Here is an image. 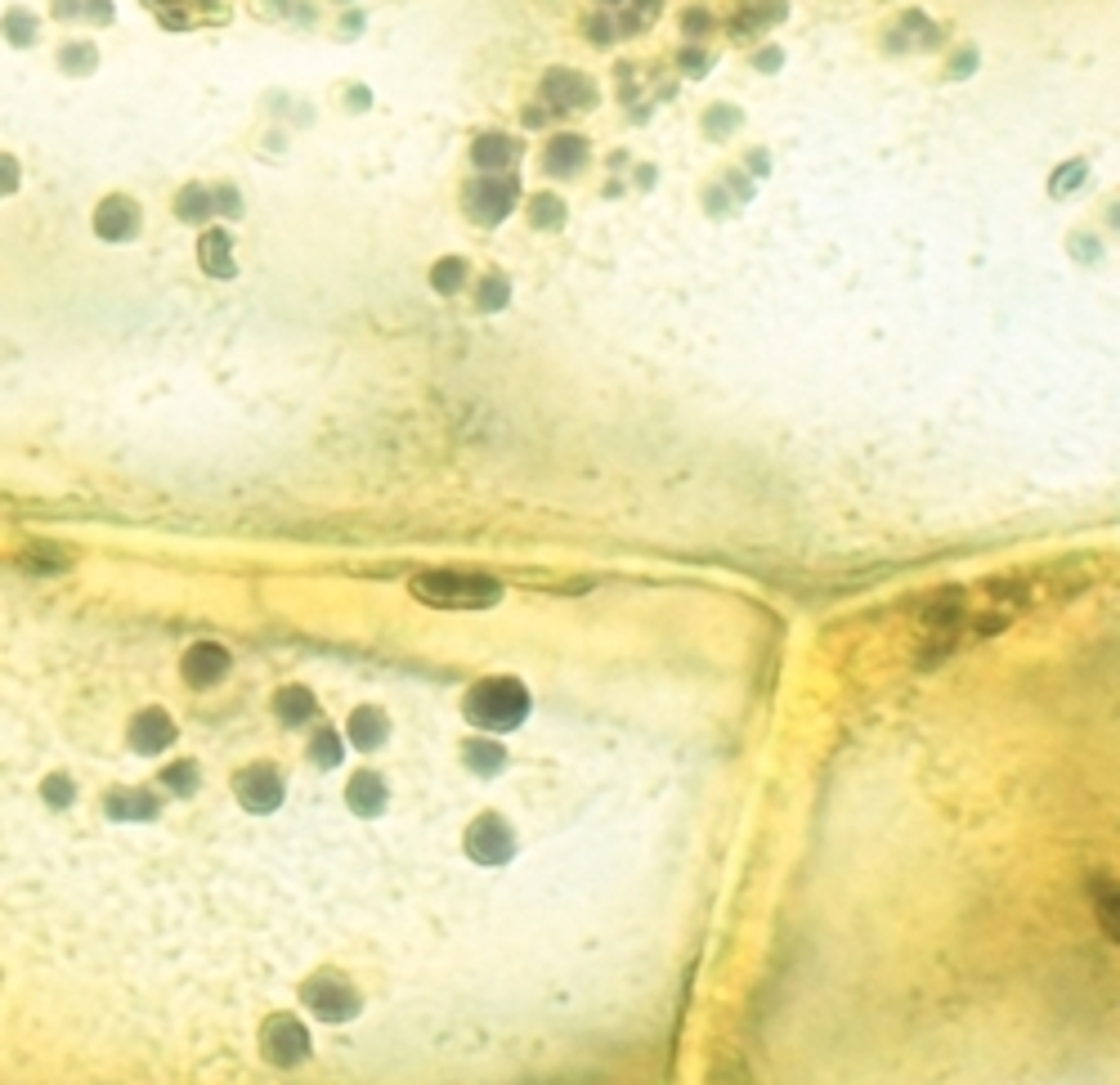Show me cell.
<instances>
[{"label":"cell","instance_id":"6da1fadb","mask_svg":"<svg viewBox=\"0 0 1120 1085\" xmlns=\"http://www.w3.org/2000/svg\"><path fill=\"white\" fill-rule=\"evenodd\" d=\"M412 596L426 601V606H440V610H485V606H497L502 584H497V579H485V575L431 570V575L412 579Z\"/></svg>","mask_w":1120,"mask_h":1085},{"label":"cell","instance_id":"7a4b0ae2","mask_svg":"<svg viewBox=\"0 0 1120 1085\" xmlns=\"http://www.w3.org/2000/svg\"><path fill=\"white\" fill-rule=\"evenodd\" d=\"M529 713V691L516 678H489L480 682L471 700H466V718L485 731H511L520 727V718Z\"/></svg>","mask_w":1120,"mask_h":1085},{"label":"cell","instance_id":"3957f363","mask_svg":"<svg viewBox=\"0 0 1120 1085\" xmlns=\"http://www.w3.org/2000/svg\"><path fill=\"white\" fill-rule=\"evenodd\" d=\"M516 175H507V170H485L480 180H471V189H466V212H471V220L480 224H497V220H507V212L516 207Z\"/></svg>","mask_w":1120,"mask_h":1085},{"label":"cell","instance_id":"277c9868","mask_svg":"<svg viewBox=\"0 0 1120 1085\" xmlns=\"http://www.w3.org/2000/svg\"><path fill=\"white\" fill-rule=\"evenodd\" d=\"M542 99L556 113H583V108L596 104V85L583 72H574V68H556V72L542 76Z\"/></svg>","mask_w":1120,"mask_h":1085},{"label":"cell","instance_id":"5b68a950","mask_svg":"<svg viewBox=\"0 0 1120 1085\" xmlns=\"http://www.w3.org/2000/svg\"><path fill=\"white\" fill-rule=\"evenodd\" d=\"M466 848L476 862H507L511 857V830L497 817H480L466 834Z\"/></svg>","mask_w":1120,"mask_h":1085},{"label":"cell","instance_id":"8992f818","mask_svg":"<svg viewBox=\"0 0 1120 1085\" xmlns=\"http://www.w3.org/2000/svg\"><path fill=\"white\" fill-rule=\"evenodd\" d=\"M95 234L104 238V243H126V238L139 234V212L135 203H126V198H108V203H99L95 212Z\"/></svg>","mask_w":1120,"mask_h":1085},{"label":"cell","instance_id":"52a82bcc","mask_svg":"<svg viewBox=\"0 0 1120 1085\" xmlns=\"http://www.w3.org/2000/svg\"><path fill=\"white\" fill-rule=\"evenodd\" d=\"M305 1001L323 1022H346L350 1014L359 1010V996H354L346 982H314V987L305 991Z\"/></svg>","mask_w":1120,"mask_h":1085},{"label":"cell","instance_id":"ba28073f","mask_svg":"<svg viewBox=\"0 0 1120 1085\" xmlns=\"http://www.w3.org/2000/svg\"><path fill=\"white\" fill-rule=\"evenodd\" d=\"M224 673H229V650L215 646V641H202V646H193L184 655V682L189 686H211Z\"/></svg>","mask_w":1120,"mask_h":1085},{"label":"cell","instance_id":"9c48e42d","mask_svg":"<svg viewBox=\"0 0 1120 1085\" xmlns=\"http://www.w3.org/2000/svg\"><path fill=\"white\" fill-rule=\"evenodd\" d=\"M238 798H243L252 812H274L283 803V780L269 772V767H252L238 777Z\"/></svg>","mask_w":1120,"mask_h":1085},{"label":"cell","instance_id":"30bf717a","mask_svg":"<svg viewBox=\"0 0 1120 1085\" xmlns=\"http://www.w3.org/2000/svg\"><path fill=\"white\" fill-rule=\"evenodd\" d=\"M170 740H175V723H170V713H162V709H144L135 718V727H130V745H135L139 754H162Z\"/></svg>","mask_w":1120,"mask_h":1085},{"label":"cell","instance_id":"8fae6325","mask_svg":"<svg viewBox=\"0 0 1120 1085\" xmlns=\"http://www.w3.org/2000/svg\"><path fill=\"white\" fill-rule=\"evenodd\" d=\"M583 162H587V139L583 135H551L547 153H542V170L547 175H574V170H583Z\"/></svg>","mask_w":1120,"mask_h":1085},{"label":"cell","instance_id":"7c38bea8","mask_svg":"<svg viewBox=\"0 0 1120 1085\" xmlns=\"http://www.w3.org/2000/svg\"><path fill=\"white\" fill-rule=\"evenodd\" d=\"M269 1054H274L278 1063H301L309 1054V1036H305V1027H301L297 1018H278L274 1027H269Z\"/></svg>","mask_w":1120,"mask_h":1085},{"label":"cell","instance_id":"4fadbf2b","mask_svg":"<svg viewBox=\"0 0 1120 1085\" xmlns=\"http://www.w3.org/2000/svg\"><path fill=\"white\" fill-rule=\"evenodd\" d=\"M198 260H202V269L215 274V278H233V274H238V269H233V238L224 234V229H207V234H202Z\"/></svg>","mask_w":1120,"mask_h":1085},{"label":"cell","instance_id":"5bb4252c","mask_svg":"<svg viewBox=\"0 0 1120 1085\" xmlns=\"http://www.w3.org/2000/svg\"><path fill=\"white\" fill-rule=\"evenodd\" d=\"M471 162H476L480 170H507L511 162H516V144H511L507 135H480L476 144H471Z\"/></svg>","mask_w":1120,"mask_h":1085},{"label":"cell","instance_id":"9a60e30c","mask_svg":"<svg viewBox=\"0 0 1120 1085\" xmlns=\"http://www.w3.org/2000/svg\"><path fill=\"white\" fill-rule=\"evenodd\" d=\"M386 731H391V723H386V713H381V709L350 713V740H354L359 749H377L381 740H386Z\"/></svg>","mask_w":1120,"mask_h":1085},{"label":"cell","instance_id":"2e32d148","mask_svg":"<svg viewBox=\"0 0 1120 1085\" xmlns=\"http://www.w3.org/2000/svg\"><path fill=\"white\" fill-rule=\"evenodd\" d=\"M350 803H354V812L372 817V812H381V803H386V785H381L372 772H359V777L350 780Z\"/></svg>","mask_w":1120,"mask_h":1085},{"label":"cell","instance_id":"e0dca14e","mask_svg":"<svg viewBox=\"0 0 1120 1085\" xmlns=\"http://www.w3.org/2000/svg\"><path fill=\"white\" fill-rule=\"evenodd\" d=\"M211 212H215L211 189H202V184H189V189H180V198H175V215L189 220V224H202Z\"/></svg>","mask_w":1120,"mask_h":1085},{"label":"cell","instance_id":"ac0fdd59","mask_svg":"<svg viewBox=\"0 0 1120 1085\" xmlns=\"http://www.w3.org/2000/svg\"><path fill=\"white\" fill-rule=\"evenodd\" d=\"M278 718L283 723H305V718H314V695L301 691V686H287V691H278Z\"/></svg>","mask_w":1120,"mask_h":1085},{"label":"cell","instance_id":"d6986e66","mask_svg":"<svg viewBox=\"0 0 1120 1085\" xmlns=\"http://www.w3.org/2000/svg\"><path fill=\"white\" fill-rule=\"evenodd\" d=\"M529 224H538V229L565 224V203H560L556 193H534V198H529Z\"/></svg>","mask_w":1120,"mask_h":1085},{"label":"cell","instance_id":"ffe728a7","mask_svg":"<svg viewBox=\"0 0 1120 1085\" xmlns=\"http://www.w3.org/2000/svg\"><path fill=\"white\" fill-rule=\"evenodd\" d=\"M466 283V260H457V256H444V260H435L431 269V288L435 292H444V297H453L457 288Z\"/></svg>","mask_w":1120,"mask_h":1085},{"label":"cell","instance_id":"44dd1931","mask_svg":"<svg viewBox=\"0 0 1120 1085\" xmlns=\"http://www.w3.org/2000/svg\"><path fill=\"white\" fill-rule=\"evenodd\" d=\"M23 565H27V570H45V575H54V570H68V552H64V547H45V542H36V547L23 552Z\"/></svg>","mask_w":1120,"mask_h":1085},{"label":"cell","instance_id":"7402d4cb","mask_svg":"<svg viewBox=\"0 0 1120 1085\" xmlns=\"http://www.w3.org/2000/svg\"><path fill=\"white\" fill-rule=\"evenodd\" d=\"M59 64L68 68V72H90V68L99 64V50L90 41H72V45H64V54H59Z\"/></svg>","mask_w":1120,"mask_h":1085},{"label":"cell","instance_id":"603a6c76","mask_svg":"<svg viewBox=\"0 0 1120 1085\" xmlns=\"http://www.w3.org/2000/svg\"><path fill=\"white\" fill-rule=\"evenodd\" d=\"M5 41L10 45H32L36 41V19L27 10H10L5 14Z\"/></svg>","mask_w":1120,"mask_h":1085},{"label":"cell","instance_id":"cb8c5ba5","mask_svg":"<svg viewBox=\"0 0 1120 1085\" xmlns=\"http://www.w3.org/2000/svg\"><path fill=\"white\" fill-rule=\"evenodd\" d=\"M108 812H113V817H153L158 803H153V794L139 789V794H113V808Z\"/></svg>","mask_w":1120,"mask_h":1085},{"label":"cell","instance_id":"d4e9b609","mask_svg":"<svg viewBox=\"0 0 1120 1085\" xmlns=\"http://www.w3.org/2000/svg\"><path fill=\"white\" fill-rule=\"evenodd\" d=\"M655 14H659V0H632V5H628V14H624V27H619V32H624V36L645 32V27L655 23Z\"/></svg>","mask_w":1120,"mask_h":1085},{"label":"cell","instance_id":"484cf974","mask_svg":"<svg viewBox=\"0 0 1120 1085\" xmlns=\"http://www.w3.org/2000/svg\"><path fill=\"white\" fill-rule=\"evenodd\" d=\"M511 301V283L502 274H489L485 288H480V309H502Z\"/></svg>","mask_w":1120,"mask_h":1085},{"label":"cell","instance_id":"4316f807","mask_svg":"<svg viewBox=\"0 0 1120 1085\" xmlns=\"http://www.w3.org/2000/svg\"><path fill=\"white\" fill-rule=\"evenodd\" d=\"M704 126H709V135H713V139H726L730 130L740 126V113H735V108H713Z\"/></svg>","mask_w":1120,"mask_h":1085},{"label":"cell","instance_id":"83f0119b","mask_svg":"<svg viewBox=\"0 0 1120 1085\" xmlns=\"http://www.w3.org/2000/svg\"><path fill=\"white\" fill-rule=\"evenodd\" d=\"M466 758L476 763V772H497V763H502V749L497 745H466Z\"/></svg>","mask_w":1120,"mask_h":1085},{"label":"cell","instance_id":"f1b7e54d","mask_svg":"<svg viewBox=\"0 0 1120 1085\" xmlns=\"http://www.w3.org/2000/svg\"><path fill=\"white\" fill-rule=\"evenodd\" d=\"M166 785L175 789V794H189V789L198 785V772H193V763H175V767H166Z\"/></svg>","mask_w":1120,"mask_h":1085},{"label":"cell","instance_id":"f546056e","mask_svg":"<svg viewBox=\"0 0 1120 1085\" xmlns=\"http://www.w3.org/2000/svg\"><path fill=\"white\" fill-rule=\"evenodd\" d=\"M72 780H64V777H50L45 780V798H50V808H68L72 803Z\"/></svg>","mask_w":1120,"mask_h":1085},{"label":"cell","instance_id":"4dcf8cb0","mask_svg":"<svg viewBox=\"0 0 1120 1085\" xmlns=\"http://www.w3.org/2000/svg\"><path fill=\"white\" fill-rule=\"evenodd\" d=\"M1085 180V162H1067V166L1057 170L1053 175V193H1067V189H1076V184Z\"/></svg>","mask_w":1120,"mask_h":1085},{"label":"cell","instance_id":"1f68e13d","mask_svg":"<svg viewBox=\"0 0 1120 1085\" xmlns=\"http://www.w3.org/2000/svg\"><path fill=\"white\" fill-rule=\"evenodd\" d=\"M681 27H686L690 41H695V36H709L713 14H704V10H686V14H681Z\"/></svg>","mask_w":1120,"mask_h":1085},{"label":"cell","instance_id":"d6a6232c","mask_svg":"<svg viewBox=\"0 0 1120 1085\" xmlns=\"http://www.w3.org/2000/svg\"><path fill=\"white\" fill-rule=\"evenodd\" d=\"M19 189V162L10 153H0V193H14Z\"/></svg>","mask_w":1120,"mask_h":1085},{"label":"cell","instance_id":"836d02e7","mask_svg":"<svg viewBox=\"0 0 1120 1085\" xmlns=\"http://www.w3.org/2000/svg\"><path fill=\"white\" fill-rule=\"evenodd\" d=\"M587 36H592L596 45H610L614 41V23L610 19H587Z\"/></svg>","mask_w":1120,"mask_h":1085},{"label":"cell","instance_id":"e575fe53","mask_svg":"<svg viewBox=\"0 0 1120 1085\" xmlns=\"http://www.w3.org/2000/svg\"><path fill=\"white\" fill-rule=\"evenodd\" d=\"M211 203H220L224 215H243V203H238V193H233V189H215Z\"/></svg>","mask_w":1120,"mask_h":1085},{"label":"cell","instance_id":"d590c367","mask_svg":"<svg viewBox=\"0 0 1120 1085\" xmlns=\"http://www.w3.org/2000/svg\"><path fill=\"white\" fill-rule=\"evenodd\" d=\"M337 758H341L337 740H332V735H318V763H323V767H337Z\"/></svg>","mask_w":1120,"mask_h":1085},{"label":"cell","instance_id":"8d00e7d4","mask_svg":"<svg viewBox=\"0 0 1120 1085\" xmlns=\"http://www.w3.org/2000/svg\"><path fill=\"white\" fill-rule=\"evenodd\" d=\"M681 64H686V72H690V76H704V72H709V54L686 50V54H681Z\"/></svg>","mask_w":1120,"mask_h":1085},{"label":"cell","instance_id":"74e56055","mask_svg":"<svg viewBox=\"0 0 1120 1085\" xmlns=\"http://www.w3.org/2000/svg\"><path fill=\"white\" fill-rule=\"evenodd\" d=\"M780 64H784V54H780V50H762V54H758V68H762V72H775Z\"/></svg>","mask_w":1120,"mask_h":1085},{"label":"cell","instance_id":"f35d334b","mask_svg":"<svg viewBox=\"0 0 1120 1085\" xmlns=\"http://www.w3.org/2000/svg\"><path fill=\"white\" fill-rule=\"evenodd\" d=\"M54 14H59V19H72V14H81V0H54Z\"/></svg>","mask_w":1120,"mask_h":1085},{"label":"cell","instance_id":"ab89813d","mask_svg":"<svg viewBox=\"0 0 1120 1085\" xmlns=\"http://www.w3.org/2000/svg\"><path fill=\"white\" fill-rule=\"evenodd\" d=\"M85 10L95 14V19H104V23L113 19V5H108V0H90V5H85Z\"/></svg>","mask_w":1120,"mask_h":1085},{"label":"cell","instance_id":"60d3db41","mask_svg":"<svg viewBox=\"0 0 1120 1085\" xmlns=\"http://www.w3.org/2000/svg\"><path fill=\"white\" fill-rule=\"evenodd\" d=\"M525 121L529 126H542V121H547V108H525Z\"/></svg>","mask_w":1120,"mask_h":1085},{"label":"cell","instance_id":"b9f144b4","mask_svg":"<svg viewBox=\"0 0 1120 1085\" xmlns=\"http://www.w3.org/2000/svg\"><path fill=\"white\" fill-rule=\"evenodd\" d=\"M149 5H166V0H149Z\"/></svg>","mask_w":1120,"mask_h":1085},{"label":"cell","instance_id":"7bdbcfd3","mask_svg":"<svg viewBox=\"0 0 1120 1085\" xmlns=\"http://www.w3.org/2000/svg\"><path fill=\"white\" fill-rule=\"evenodd\" d=\"M605 5H619V0H605Z\"/></svg>","mask_w":1120,"mask_h":1085}]
</instances>
